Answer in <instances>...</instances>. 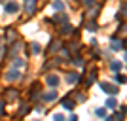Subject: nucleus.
Segmentation results:
<instances>
[{
	"mask_svg": "<svg viewBox=\"0 0 127 121\" xmlns=\"http://www.w3.org/2000/svg\"><path fill=\"white\" fill-rule=\"evenodd\" d=\"M25 8L29 13H34V10H36V0H25Z\"/></svg>",
	"mask_w": 127,
	"mask_h": 121,
	"instance_id": "1",
	"label": "nucleus"
},
{
	"mask_svg": "<svg viewBox=\"0 0 127 121\" xmlns=\"http://www.w3.org/2000/svg\"><path fill=\"white\" fill-rule=\"evenodd\" d=\"M17 10H19V6H17L15 2H10V4H6V11H8V13H15Z\"/></svg>",
	"mask_w": 127,
	"mask_h": 121,
	"instance_id": "2",
	"label": "nucleus"
},
{
	"mask_svg": "<svg viewBox=\"0 0 127 121\" xmlns=\"http://www.w3.org/2000/svg\"><path fill=\"white\" fill-rule=\"evenodd\" d=\"M101 87H102V89L106 91V93H108V95H114V93H116V91H118L116 87H114V85H110V83H102Z\"/></svg>",
	"mask_w": 127,
	"mask_h": 121,
	"instance_id": "3",
	"label": "nucleus"
},
{
	"mask_svg": "<svg viewBox=\"0 0 127 121\" xmlns=\"http://www.w3.org/2000/svg\"><path fill=\"white\" fill-rule=\"evenodd\" d=\"M19 78V72L17 70H10V72L6 74V79H10V81H13V79H17Z\"/></svg>",
	"mask_w": 127,
	"mask_h": 121,
	"instance_id": "4",
	"label": "nucleus"
},
{
	"mask_svg": "<svg viewBox=\"0 0 127 121\" xmlns=\"http://www.w3.org/2000/svg\"><path fill=\"white\" fill-rule=\"evenodd\" d=\"M17 98V91L15 89H8V93H6V100H13Z\"/></svg>",
	"mask_w": 127,
	"mask_h": 121,
	"instance_id": "5",
	"label": "nucleus"
},
{
	"mask_svg": "<svg viewBox=\"0 0 127 121\" xmlns=\"http://www.w3.org/2000/svg\"><path fill=\"white\" fill-rule=\"evenodd\" d=\"M46 81H48V83L51 85V87L59 85V78H57V76H48V79H46Z\"/></svg>",
	"mask_w": 127,
	"mask_h": 121,
	"instance_id": "6",
	"label": "nucleus"
},
{
	"mask_svg": "<svg viewBox=\"0 0 127 121\" xmlns=\"http://www.w3.org/2000/svg\"><path fill=\"white\" fill-rule=\"evenodd\" d=\"M68 81L70 83H76V81H80V74H68Z\"/></svg>",
	"mask_w": 127,
	"mask_h": 121,
	"instance_id": "7",
	"label": "nucleus"
},
{
	"mask_svg": "<svg viewBox=\"0 0 127 121\" xmlns=\"http://www.w3.org/2000/svg\"><path fill=\"white\" fill-rule=\"evenodd\" d=\"M63 106L66 108V110H70V108H74V102H72L70 98H64V100H63Z\"/></svg>",
	"mask_w": 127,
	"mask_h": 121,
	"instance_id": "8",
	"label": "nucleus"
},
{
	"mask_svg": "<svg viewBox=\"0 0 127 121\" xmlns=\"http://www.w3.org/2000/svg\"><path fill=\"white\" fill-rule=\"evenodd\" d=\"M55 97H57V93H55V91H49L48 95H44V100H53Z\"/></svg>",
	"mask_w": 127,
	"mask_h": 121,
	"instance_id": "9",
	"label": "nucleus"
},
{
	"mask_svg": "<svg viewBox=\"0 0 127 121\" xmlns=\"http://www.w3.org/2000/svg\"><path fill=\"white\" fill-rule=\"evenodd\" d=\"M122 48V42H118V40H112V49H120Z\"/></svg>",
	"mask_w": 127,
	"mask_h": 121,
	"instance_id": "10",
	"label": "nucleus"
},
{
	"mask_svg": "<svg viewBox=\"0 0 127 121\" xmlns=\"http://www.w3.org/2000/svg\"><path fill=\"white\" fill-rule=\"evenodd\" d=\"M70 30H72V28H70L68 25H64L63 28H61V34H70Z\"/></svg>",
	"mask_w": 127,
	"mask_h": 121,
	"instance_id": "11",
	"label": "nucleus"
},
{
	"mask_svg": "<svg viewBox=\"0 0 127 121\" xmlns=\"http://www.w3.org/2000/svg\"><path fill=\"white\" fill-rule=\"evenodd\" d=\"M116 81H120V83H125V78H123L122 74H118V76H116Z\"/></svg>",
	"mask_w": 127,
	"mask_h": 121,
	"instance_id": "12",
	"label": "nucleus"
},
{
	"mask_svg": "<svg viewBox=\"0 0 127 121\" xmlns=\"http://www.w3.org/2000/svg\"><path fill=\"white\" fill-rule=\"evenodd\" d=\"M32 53H40V46L38 44H32Z\"/></svg>",
	"mask_w": 127,
	"mask_h": 121,
	"instance_id": "13",
	"label": "nucleus"
},
{
	"mask_svg": "<svg viewBox=\"0 0 127 121\" xmlns=\"http://www.w3.org/2000/svg\"><path fill=\"white\" fill-rule=\"evenodd\" d=\"M106 106H108V108H114V106H116V100H114V98H110V100H108V104H106Z\"/></svg>",
	"mask_w": 127,
	"mask_h": 121,
	"instance_id": "14",
	"label": "nucleus"
},
{
	"mask_svg": "<svg viewBox=\"0 0 127 121\" xmlns=\"http://www.w3.org/2000/svg\"><path fill=\"white\" fill-rule=\"evenodd\" d=\"M112 68H114V70H120V68H122V64H120V63H112Z\"/></svg>",
	"mask_w": 127,
	"mask_h": 121,
	"instance_id": "15",
	"label": "nucleus"
},
{
	"mask_svg": "<svg viewBox=\"0 0 127 121\" xmlns=\"http://www.w3.org/2000/svg\"><path fill=\"white\" fill-rule=\"evenodd\" d=\"M93 2H95V0H84V4H85V6H93Z\"/></svg>",
	"mask_w": 127,
	"mask_h": 121,
	"instance_id": "16",
	"label": "nucleus"
},
{
	"mask_svg": "<svg viewBox=\"0 0 127 121\" xmlns=\"http://www.w3.org/2000/svg\"><path fill=\"white\" fill-rule=\"evenodd\" d=\"M15 66H23V61H21V59H15Z\"/></svg>",
	"mask_w": 127,
	"mask_h": 121,
	"instance_id": "17",
	"label": "nucleus"
},
{
	"mask_svg": "<svg viewBox=\"0 0 127 121\" xmlns=\"http://www.w3.org/2000/svg\"><path fill=\"white\" fill-rule=\"evenodd\" d=\"M53 119H55V121H63V116H55Z\"/></svg>",
	"mask_w": 127,
	"mask_h": 121,
	"instance_id": "18",
	"label": "nucleus"
},
{
	"mask_svg": "<svg viewBox=\"0 0 127 121\" xmlns=\"http://www.w3.org/2000/svg\"><path fill=\"white\" fill-rule=\"evenodd\" d=\"M2 114H4V104L0 102V116H2Z\"/></svg>",
	"mask_w": 127,
	"mask_h": 121,
	"instance_id": "19",
	"label": "nucleus"
},
{
	"mask_svg": "<svg viewBox=\"0 0 127 121\" xmlns=\"http://www.w3.org/2000/svg\"><path fill=\"white\" fill-rule=\"evenodd\" d=\"M123 15H127V4L123 6Z\"/></svg>",
	"mask_w": 127,
	"mask_h": 121,
	"instance_id": "20",
	"label": "nucleus"
},
{
	"mask_svg": "<svg viewBox=\"0 0 127 121\" xmlns=\"http://www.w3.org/2000/svg\"><path fill=\"white\" fill-rule=\"evenodd\" d=\"M68 121H78V117H76V116H72V117H70Z\"/></svg>",
	"mask_w": 127,
	"mask_h": 121,
	"instance_id": "21",
	"label": "nucleus"
},
{
	"mask_svg": "<svg viewBox=\"0 0 127 121\" xmlns=\"http://www.w3.org/2000/svg\"><path fill=\"white\" fill-rule=\"evenodd\" d=\"M125 61H127V55H125Z\"/></svg>",
	"mask_w": 127,
	"mask_h": 121,
	"instance_id": "22",
	"label": "nucleus"
},
{
	"mask_svg": "<svg viewBox=\"0 0 127 121\" xmlns=\"http://www.w3.org/2000/svg\"><path fill=\"white\" fill-rule=\"evenodd\" d=\"M0 2H2V0H0Z\"/></svg>",
	"mask_w": 127,
	"mask_h": 121,
	"instance_id": "23",
	"label": "nucleus"
}]
</instances>
